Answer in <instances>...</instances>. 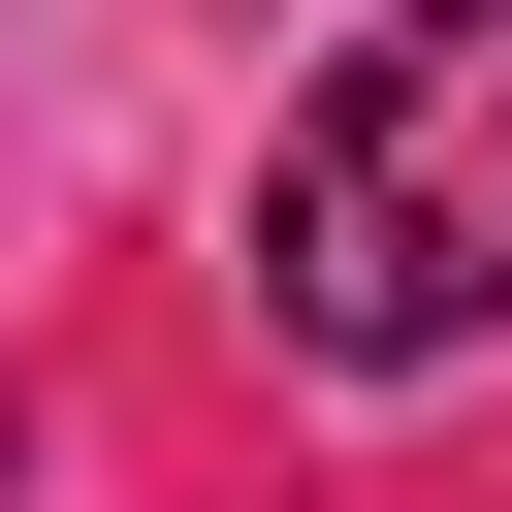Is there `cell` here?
<instances>
[{"instance_id":"obj_1","label":"cell","mask_w":512,"mask_h":512,"mask_svg":"<svg viewBox=\"0 0 512 512\" xmlns=\"http://www.w3.org/2000/svg\"><path fill=\"white\" fill-rule=\"evenodd\" d=\"M256 320L320 384H416L512 320V0H384L256 160Z\"/></svg>"}]
</instances>
